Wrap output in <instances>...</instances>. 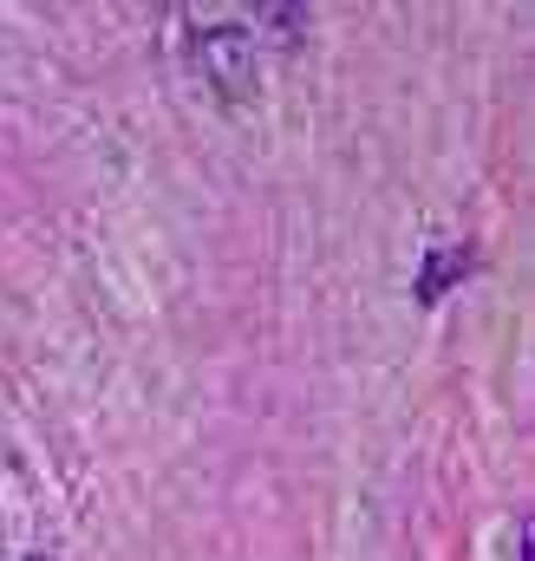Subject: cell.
Masks as SVG:
<instances>
[{
  "label": "cell",
  "mask_w": 535,
  "mask_h": 561,
  "mask_svg": "<svg viewBox=\"0 0 535 561\" xmlns=\"http://www.w3.org/2000/svg\"><path fill=\"white\" fill-rule=\"evenodd\" d=\"M477 268V249L470 242H431L424 249V262H418V275H411V294H418V307H431V300H444L457 280Z\"/></svg>",
  "instance_id": "2"
},
{
  "label": "cell",
  "mask_w": 535,
  "mask_h": 561,
  "mask_svg": "<svg viewBox=\"0 0 535 561\" xmlns=\"http://www.w3.org/2000/svg\"><path fill=\"white\" fill-rule=\"evenodd\" d=\"M183 66L196 85H209L216 99H249L255 92V33L236 13H183Z\"/></svg>",
  "instance_id": "1"
},
{
  "label": "cell",
  "mask_w": 535,
  "mask_h": 561,
  "mask_svg": "<svg viewBox=\"0 0 535 561\" xmlns=\"http://www.w3.org/2000/svg\"><path fill=\"white\" fill-rule=\"evenodd\" d=\"M26 561H53V556H26Z\"/></svg>",
  "instance_id": "3"
}]
</instances>
